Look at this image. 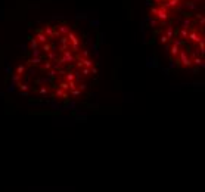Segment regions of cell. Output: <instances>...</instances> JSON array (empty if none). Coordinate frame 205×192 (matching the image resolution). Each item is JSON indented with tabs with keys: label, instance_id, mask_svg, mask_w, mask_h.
<instances>
[{
	"label": "cell",
	"instance_id": "obj_2",
	"mask_svg": "<svg viewBox=\"0 0 205 192\" xmlns=\"http://www.w3.org/2000/svg\"><path fill=\"white\" fill-rule=\"evenodd\" d=\"M154 39L179 68L204 65V0H148Z\"/></svg>",
	"mask_w": 205,
	"mask_h": 192
},
{
	"label": "cell",
	"instance_id": "obj_1",
	"mask_svg": "<svg viewBox=\"0 0 205 192\" xmlns=\"http://www.w3.org/2000/svg\"><path fill=\"white\" fill-rule=\"evenodd\" d=\"M97 77V56L89 36L69 21H49L28 37L12 75L14 87L40 102L69 104Z\"/></svg>",
	"mask_w": 205,
	"mask_h": 192
}]
</instances>
